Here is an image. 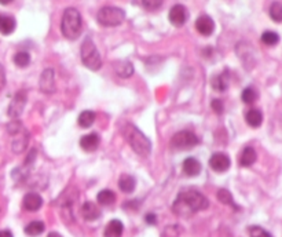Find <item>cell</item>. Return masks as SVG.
Here are the masks:
<instances>
[{"mask_svg":"<svg viewBox=\"0 0 282 237\" xmlns=\"http://www.w3.org/2000/svg\"><path fill=\"white\" fill-rule=\"evenodd\" d=\"M211 84H212L213 90L224 91L229 87V73H227V70L222 72L220 75L213 76L212 80H211Z\"/></svg>","mask_w":282,"mask_h":237,"instance_id":"20","label":"cell"},{"mask_svg":"<svg viewBox=\"0 0 282 237\" xmlns=\"http://www.w3.org/2000/svg\"><path fill=\"white\" fill-rule=\"evenodd\" d=\"M27 101V91H25V90H20V91L14 95V98L11 99L10 105H9V110H7L9 116H10L11 118L20 117L22 114V112H24V109H25Z\"/></svg>","mask_w":282,"mask_h":237,"instance_id":"7","label":"cell"},{"mask_svg":"<svg viewBox=\"0 0 282 237\" xmlns=\"http://www.w3.org/2000/svg\"><path fill=\"white\" fill-rule=\"evenodd\" d=\"M196 29L202 36H211L215 31V22L209 16L198 17L196 21Z\"/></svg>","mask_w":282,"mask_h":237,"instance_id":"13","label":"cell"},{"mask_svg":"<svg viewBox=\"0 0 282 237\" xmlns=\"http://www.w3.org/2000/svg\"><path fill=\"white\" fill-rule=\"evenodd\" d=\"M245 120L246 123L249 124L250 127L253 129H257L260 127L261 122H263V114L259 109H249L246 113H245Z\"/></svg>","mask_w":282,"mask_h":237,"instance_id":"22","label":"cell"},{"mask_svg":"<svg viewBox=\"0 0 282 237\" xmlns=\"http://www.w3.org/2000/svg\"><path fill=\"white\" fill-rule=\"evenodd\" d=\"M230 157L226 153L218 152V153H213L211 159H209V166L212 168L213 171L216 173H224L230 168Z\"/></svg>","mask_w":282,"mask_h":237,"instance_id":"9","label":"cell"},{"mask_svg":"<svg viewBox=\"0 0 282 237\" xmlns=\"http://www.w3.org/2000/svg\"><path fill=\"white\" fill-rule=\"evenodd\" d=\"M39 87L40 91L46 92V94H53L55 91V80H54V69L47 68L43 70L40 75V80H39Z\"/></svg>","mask_w":282,"mask_h":237,"instance_id":"11","label":"cell"},{"mask_svg":"<svg viewBox=\"0 0 282 237\" xmlns=\"http://www.w3.org/2000/svg\"><path fill=\"white\" fill-rule=\"evenodd\" d=\"M124 135L127 138L128 144L131 145L132 151L139 156H149L152 152V142L146 135L133 124L128 123L124 129Z\"/></svg>","mask_w":282,"mask_h":237,"instance_id":"2","label":"cell"},{"mask_svg":"<svg viewBox=\"0 0 282 237\" xmlns=\"http://www.w3.org/2000/svg\"><path fill=\"white\" fill-rule=\"evenodd\" d=\"M95 122V113L92 110H84L81 112L79 118H77V123L80 126L81 129H88L92 126V123Z\"/></svg>","mask_w":282,"mask_h":237,"instance_id":"25","label":"cell"},{"mask_svg":"<svg viewBox=\"0 0 282 237\" xmlns=\"http://www.w3.org/2000/svg\"><path fill=\"white\" fill-rule=\"evenodd\" d=\"M99 135L95 134V133H91V134H87L84 137H81L80 140V146L81 149L85 152H94L98 149V146H99Z\"/></svg>","mask_w":282,"mask_h":237,"instance_id":"14","label":"cell"},{"mask_svg":"<svg viewBox=\"0 0 282 237\" xmlns=\"http://www.w3.org/2000/svg\"><path fill=\"white\" fill-rule=\"evenodd\" d=\"M179 233H178V227L176 226H168L165 229V232L163 233V237H178Z\"/></svg>","mask_w":282,"mask_h":237,"instance_id":"35","label":"cell"},{"mask_svg":"<svg viewBox=\"0 0 282 237\" xmlns=\"http://www.w3.org/2000/svg\"><path fill=\"white\" fill-rule=\"evenodd\" d=\"M216 197H218V200L220 203H223V204L226 205H231L235 210L238 208V207L235 205L234 200H233V196H231V193H230L227 189H219L218 193H216Z\"/></svg>","mask_w":282,"mask_h":237,"instance_id":"27","label":"cell"},{"mask_svg":"<svg viewBox=\"0 0 282 237\" xmlns=\"http://www.w3.org/2000/svg\"><path fill=\"white\" fill-rule=\"evenodd\" d=\"M16 31V20L10 16H0V33L11 35Z\"/></svg>","mask_w":282,"mask_h":237,"instance_id":"23","label":"cell"},{"mask_svg":"<svg viewBox=\"0 0 282 237\" xmlns=\"http://www.w3.org/2000/svg\"><path fill=\"white\" fill-rule=\"evenodd\" d=\"M44 229H46V226H44V223L42 221H33L25 226V233L28 236L36 237L39 234H42L44 232Z\"/></svg>","mask_w":282,"mask_h":237,"instance_id":"26","label":"cell"},{"mask_svg":"<svg viewBox=\"0 0 282 237\" xmlns=\"http://www.w3.org/2000/svg\"><path fill=\"white\" fill-rule=\"evenodd\" d=\"M6 86V70H5V66L0 64V91L5 88Z\"/></svg>","mask_w":282,"mask_h":237,"instance_id":"36","label":"cell"},{"mask_svg":"<svg viewBox=\"0 0 282 237\" xmlns=\"http://www.w3.org/2000/svg\"><path fill=\"white\" fill-rule=\"evenodd\" d=\"M261 42L267 46H275L279 42V36L272 31H266L261 35Z\"/></svg>","mask_w":282,"mask_h":237,"instance_id":"30","label":"cell"},{"mask_svg":"<svg viewBox=\"0 0 282 237\" xmlns=\"http://www.w3.org/2000/svg\"><path fill=\"white\" fill-rule=\"evenodd\" d=\"M249 236L250 237H271V234L264 230L260 226H252L249 227Z\"/></svg>","mask_w":282,"mask_h":237,"instance_id":"32","label":"cell"},{"mask_svg":"<svg viewBox=\"0 0 282 237\" xmlns=\"http://www.w3.org/2000/svg\"><path fill=\"white\" fill-rule=\"evenodd\" d=\"M183 167V173L189 175V177H194V175H198L200 171H201V163L198 162L197 159L194 157H187L186 160L182 164Z\"/></svg>","mask_w":282,"mask_h":237,"instance_id":"16","label":"cell"},{"mask_svg":"<svg viewBox=\"0 0 282 237\" xmlns=\"http://www.w3.org/2000/svg\"><path fill=\"white\" fill-rule=\"evenodd\" d=\"M81 215H83L85 221H95L101 216V210L96 207V204L91 203V201H87L81 207Z\"/></svg>","mask_w":282,"mask_h":237,"instance_id":"15","label":"cell"},{"mask_svg":"<svg viewBox=\"0 0 282 237\" xmlns=\"http://www.w3.org/2000/svg\"><path fill=\"white\" fill-rule=\"evenodd\" d=\"M28 142H29V134L24 127L18 130L16 134H13V142H11V149L14 153H22L27 149Z\"/></svg>","mask_w":282,"mask_h":237,"instance_id":"10","label":"cell"},{"mask_svg":"<svg viewBox=\"0 0 282 237\" xmlns=\"http://www.w3.org/2000/svg\"><path fill=\"white\" fill-rule=\"evenodd\" d=\"M96 200H98V203L102 205H112L114 201H116V194L112 190H109V189H103L101 190L98 196H96Z\"/></svg>","mask_w":282,"mask_h":237,"instance_id":"24","label":"cell"},{"mask_svg":"<svg viewBox=\"0 0 282 237\" xmlns=\"http://www.w3.org/2000/svg\"><path fill=\"white\" fill-rule=\"evenodd\" d=\"M208 205L209 203L204 194L200 193L196 189H186L176 196L175 201L172 204V211L178 216L189 218L198 211L205 210Z\"/></svg>","mask_w":282,"mask_h":237,"instance_id":"1","label":"cell"},{"mask_svg":"<svg viewBox=\"0 0 282 237\" xmlns=\"http://www.w3.org/2000/svg\"><path fill=\"white\" fill-rule=\"evenodd\" d=\"M22 204H24V208L27 211H38L40 210V207L43 205V199L42 196L36 192H29L24 196V200H22Z\"/></svg>","mask_w":282,"mask_h":237,"instance_id":"12","label":"cell"},{"mask_svg":"<svg viewBox=\"0 0 282 237\" xmlns=\"http://www.w3.org/2000/svg\"><path fill=\"white\" fill-rule=\"evenodd\" d=\"M142 5H144V7H146V9H149V10H156V9H159V7L163 6V2H161V0H156V2L145 0Z\"/></svg>","mask_w":282,"mask_h":237,"instance_id":"34","label":"cell"},{"mask_svg":"<svg viewBox=\"0 0 282 237\" xmlns=\"http://www.w3.org/2000/svg\"><path fill=\"white\" fill-rule=\"evenodd\" d=\"M81 61L91 70H99L102 66V58L96 46L90 38H87L81 44Z\"/></svg>","mask_w":282,"mask_h":237,"instance_id":"4","label":"cell"},{"mask_svg":"<svg viewBox=\"0 0 282 237\" xmlns=\"http://www.w3.org/2000/svg\"><path fill=\"white\" fill-rule=\"evenodd\" d=\"M270 17H271V20H274V21H282V3L275 2V3H272L270 6Z\"/></svg>","mask_w":282,"mask_h":237,"instance_id":"31","label":"cell"},{"mask_svg":"<svg viewBox=\"0 0 282 237\" xmlns=\"http://www.w3.org/2000/svg\"><path fill=\"white\" fill-rule=\"evenodd\" d=\"M146 222H148L149 225H156V223H157V218H156L155 214H148V215H146Z\"/></svg>","mask_w":282,"mask_h":237,"instance_id":"37","label":"cell"},{"mask_svg":"<svg viewBox=\"0 0 282 237\" xmlns=\"http://www.w3.org/2000/svg\"><path fill=\"white\" fill-rule=\"evenodd\" d=\"M81 29H83V22H81V14L79 10L73 7H68L64 11L62 22H61V31L65 38L69 40H76L80 36Z\"/></svg>","mask_w":282,"mask_h":237,"instance_id":"3","label":"cell"},{"mask_svg":"<svg viewBox=\"0 0 282 237\" xmlns=\"http://www.w3.org/2000/svg\"><path fill=\"white\" fill-rule=\"evenodd\" d=\"M47 237H62V236H61V234H59V233H57V232H51Z\"/></svg>","mask_w":282,"mask_h":237,"instance_id":"40","label":"cell"},{"mask_svg":"<svg viewBox=\"0 0 282 237\" xmlns=\"http://www.w3.org/2000/svg\"><path fill=\"white\" fill-rule=\"evenodd\" d=\"M0 237H14L10 230H0Z\"/></svg>","mask_w":282,"mask_h":237,"instance_id":"39","label":"cell"},{"mask_svg":"<svg viewBox=\"0 0 282 237\" xmlns=\"http://www.w3.org/2000/svg\"><path fill=\"white\" fill-rule=\"evenodd\" d=\"M136 186V181L132 175H127V174H122L120 179H118V188L121 189V192L124 193H132Z\"/></svg>","mask_w":282,"mask_h":237,"instance_id":"21","label":"cell"},{"mask_svg":"<svg viewBox=\"0 0 282 237\" xmlns=\"http://www.w3.org/2000/svg\"><path fill=\"white\" fill-rule=\"evenodd\" d=\"M31 62V55L25 53V51H20L14 55V64L20 68H25Z\"/></svg>","mask_w":282,"mask_h":237,"instance_id":"29","label":"cell"},{"mask_svg":"<svg viewBox=\"0 0 282 237\" xmlns=\"http://www.w3.org/2000/svg\"><path fill=\"white\" fill-rule=\"evenodd\" d=\"M124 232V225L120 219H112L105 227L103 236L105 237H121Z\"/></svg>","mask_w":282,"mask_h":237,"instance_id":"17","label":"cell"},{"mask_svg":"<svg viewBox=\"0 0 282 237\" xmlns=\"http://www.w3.org/2000/svg\"><path fill=\"white\" fill-rule=\"evenodd\" d=\"M168 18L172 25L175 27H182L185 25V22L187 21L189 18V13H187V9L183 5H175L171 7L170 14H168Z\"/></svg>","mask_w":282,"mask_h":237,"instance_id":"8","label":"cell"},{"mask_svg":"<svg viewBox=\"0 0 282 237\" xmlns=\"http://www.w3.org/2000/svg\"><path fill=\"white\" fill-rule=\"evenodd\" d=\"M35 157H36V151H35V149H32V152L29 153V156H28V159L25 160V164H29V163H32L33 160H35Z\"/></svg>","mask_w":282,"mask_h":237,"instance_id":"38","label":"cell"},{"mask_svg":"<svg viewBox=\"0 0 282 237\" xmlns=\"http://www.w3.org/2000/svg\"><path fill=\"white\" fill-rule=\"evenodd\" d=\"M211 106L212 109L216 112V113H223L224 110V105H223V101L222 99H213L212 103H211Z\"/></svg>","mask_w":282,"mask_h":237,"instance_id":"33","label":"cell"},{"mask_svg":"<svg viewBox=\"0 0 282 237\" xmlns=\"http://www.w3.org/2000/svg\"><path fill=\"white\" fill-rule=\"evenodd\" d=\"M198 142H200V140H198L197 135L192 133V131H186L185 130V131L176 133L172 137L171 145L176 151H189V149H192V148L197 145Z\"/></svg>","mask_w":282,"mask_h":237,"instance_id":"6","label":"cell"},{"mask_svg":"<svg viewBox=\"0 0 282 237\" xmlns=\"http://www.w3.org/2000/svg\"><path fill=\"white\" fill-rule=\"evenodd\" d=\"M125 18V13L122 9L114 6H105L96 14V20L102 27H117Z\"/></svg>","mask_w":282,"mask_h":237,"instance_id":"5","label":"cell"},{"mask_svg":"<svg viewBox=\"0 0 282 237\" xmlns=\"http://www.w3.org/2000/svg\"><path fill=\"white\" fill-rule=\"evenodd\" d=\"M259 97V94L256 91L253 87H246L242 94H241V98L245 103H253Z\"/></svg>","mask_w":282,"mask_h":237,"instance_id":"28","label":"cell"},{"mask_svg":"<svg viewBox=\"0 0 282 237\" xmlns=\"http://www.w3.org/2000/svg\"><path fill=\"white\" fill-rule=\"evenodd\" d=\"M256 157H257V155H256L255 149L250 148V146H246L244 151L241 152L238 163H240V166H242V167H250L256 162Z\"/></svg>","mask_w":282,"mask_h":237,"instance_id":"19","label":"cell"},{"mask_svg":"<svg viewBox=\"0 0 282 237\" xmlns=\"http://www.w3.org/2000/svg\"><path fill=\"white\" fill-rule=\"evenodd\" d=\"M114 72L122 79H128L133 73V65L129 61H117L114 62Z\"/></svg>","mask_w":282,"mask_h":237,"instance_id":"18","label":"cell"}]
</instances>
